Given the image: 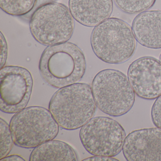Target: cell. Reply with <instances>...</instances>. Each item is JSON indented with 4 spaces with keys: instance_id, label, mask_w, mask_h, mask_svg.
Segmentation results:
<instances>
[{
    "instance_id": "cell-1",
    "label": "cell",
    "mask_w": 161,
    "mask_h": 161,
    "mask_svg": "<svg viewBox=\"0 0 161 161\" xmlns=\"http://www.w3.org/2000/svg\"><path fill=\"white\" fill-rule=\"evenodd\" d=\"M83 53L74 43L48 46L39 60V73L48 85L61 88L78 83L86 69Z\"/></svg>"
},
{
    "instance_id": "cell-2",
    "label": "cell",
    "mask_w": 161,
    "mask_h": 161,
    "mask_svg": "<svg viewBox=\"0 0 161 161\" xmlns=\"http://www.w3.org/2000/svg\"><path fill=\"white\" fill-rule=\"evenodd\" d=\"M97 106L90 86L76 83L59 88L50 101L49 110L61 128L72 130L93 118Z\"/></svg>"
},
{
    "instance_id": "cell-3",
    "label": "cell",
    "mask_w": 161,
    "mask_h": 161,
    "mask_svg": "<svg viewBox=\"0 0 161 161\" xmlns=\"http://www.w3.org/2000/svg\"><path fill=\"white\" fill-rule=\"evenodd\" d=\"M136 40L130 26L117 18H109L97 25L90 36L95 55L112 64H119L131 58L136 48Z\"/></svg>"
},
{
    "instance_id": "cell-4",
    "label": "cell",
    "mask_w": 161,
    "mask_h": 161,
    "mask_svg": "<svg viewBox=\"0 0 161 161\" xmlns=\"http://www.w3.org/2000/svg\"><path fill=\"white\" fill-rule=\"evenodd\" d=\"M91 89L97 107L110 116L124 115L132 108L135 93L128 78L117 69H103L93 79Z\"/></svg>"
},
{
    "instance_id": "cell-5",
    "label": "cell",
    "mask_w": 161,
    "mask_h": 161,
    "mask_svg": "<svg viewBox=\"0 0 161 161\" xmlns=\"http://www.w3.org/2000/svg\"><path fill=\"white\" fill-rule=\"evenodd\" d=\"M9 126L14 143L24 148H34L54 139L60 127L49 110L39 106L26 107L16 113Z\"/></svg>"
},
{
    "instance_id": "cell-6",
    "label": "cell",
    "mask_w": 161,
    "mask_h": 161,
    "mask_svg": "<svg viewBox=\"0 0 161 161\" xmlns=\"http://www.w3.org/2000/svg\"><path fill=\"white\" fill-rule=\"evenodd\" d=\"M75 27L74 18L65 5L54 2L43 5L34 11L30 21L33 38L43 46L68 42Z\"/></svg>"
},
{
    "instance_id": "cell-7",
    "label": "cell",
    "mask_w": 161,
    "mask_h": 161,
    "mask_svg": "<svg viewBox=\"0 0 161 161\" xmlns=\"http://www.w3.org/2000/svg\"><path fill=\"white\" fill-rule=\"evenodd\" d=\"M126 136L123 127L107 117L93 118L80 132L84 147L93 155L116 156L122 150Z\"/></svg>"
},
{
    "instance_id": "cell-8",
    "label": "cell",
    "mask_w": 161,
    "mask_h": 161,
    "mask_svg": "<svg viewBox=\"0 0 161 161\" xmlns=\"http://www.w3.org/2000/svg\"><path fill=\"white\" fill-rule=\"evenodd\" d=\"M33 86L32 76L27 69L18 66H6L1 69V111L16 114L26 108Z\"/></svg>"
},
{
    "instance_id": "cell-9",
    "label": "cell",
    "mask_w": 161,
    "mask_h": 161,
    "mask_svg": "<svg viewBox=\"0 0 161 161\" xmlns=\"http://www.w3.org/2000/svg\"><path fill=\"white\" fill-rule=\"evenodd\" d=\"M128 78L135 94L146 100L161 95V63L152 57L136 59L129 66Z\"/></svg>"
},
{
    "instance_id": "cell-10",
    "label": "cell",
    "mask_w": 161,
    "mask_h": 161,
    "mask_svg": "<svg viewBox=\"0 0 161 161\" xmlns=\"http://www.w3.org/2000/svg\"><path fill=\"white\" fill-rule=\"evenodd\" d=\"M122 152L128 161H161V129L133 131L126 136Z\"/></svg>"
},
{
    "instance_id": "cell-11",
    "label": "cell",
    "mask_w": 161,
    "mask_h": 161,
    "mask_svg": "<svg viewBox=\"0 0 161 161\" xmlns=\"http://www.w3.org/2000/svg\"><path fill=\"white\" fill-rule=\"evenodd\" d=\"M73 18L86 27H95L111 16L113 0H69Z\"/></svg>"
},
{
    "instance_id": "cell-12",
    "label": "cell",
    "mask_w": 161,
    "mask_h": 161,
    "mask_svg": "<svg viewBox=\"0 0 161 161\" xmlns=\"http://www.w3.org/2000/svg\"><path fill=\"white\" fill-rule=\"evenodd\" d=\"M132 30L140 45L148 48L161 49V11H146L137 15Z\"/></svg>"
},
{
    "instance_id": "cell-13",
    "label": "cell",
    "mask_w": 161,
    "mask_h": 161,
    "mask_svg": "<svg viewBox=\"0 0 161 161\" xmlns=\"http://www.w3.org/2000/svg\"><path fill=\"white\" fill-rule=\"evenodd\" d=\"M78 157L71 146L58 140H50L34 148L30 161H77Z\"/></svg>"
},
{
    "instance_id": "cell-14",
    "label": "cell",
    "mask_w": 161,
    "mask_h": 161,
    "mask_svg": "<svg viewBox=\"0 0 161 161\" xmlns=\"http://www.w3.org/2000/svg\"><path fill=\"white\" fill-rule=\"evenodd\" d=\"M36 0H0L3 11L13 16H21L33 10Z\"/></svg>"
},
{
    "instance_id": "cell-15",
    "label": "cell",
    "mask_w": 161,
    "mask_h": 161,
    "mask_svg": "<svg viewBox=\"0 0 161 161\" xmlns=\"http://www.w3.org/2000/svg\"><path fill=\"white\" fill-rule=\"evenodd\" d=\"M118 8L125 14H136L153 7L156 0H114Z\"/></svg>"
},
{
    "instance_id": "cell-16",
    "label": "cell",
    "mask_w": 161,
    "mask_h": 161,
    "mask_svg": "<svg viewBox=\"0 0 161 161\" xmlns=\"http://www.w3.org/2000/svg\"><path fill=\"white\" fill-rule=\"evenodd\" d=\"M0 160L9 155L14 144L13 136L10 126L7 122L1 118L0 119Z\"/></svg>"
},
{
    "instance_id": "cell-17",
    "label": "cell",
    "mask_w": 161,
    "mask_h": 161,
    "mask_svg": "<svg viewBox=\"0 0 161 161\" xmlns=\"http://www.w3.org/2000/svg\"><path fill=\"white\" fill-rule=\"evenodd\" d=\"M151 114L154 126L161 129V95L154 101L152 107Z\"/></svg>"
},
{
    "instance_id": "cell-18",
    "label": "cell",
    "mask_w": 161,
    "mask_h": 161,
    "mask_svg": "<svg viewBox=\"0 0 161 161\" xmlns=\"http://www.w3.org/2000/svg\"><path fill=\"white\" fill-rule=\"evenodd\" d=\"M8 46L5 37L1 32V69L4 67L7 60Z\"/></svg>"
},
{
    "instance_id": "cell-19",
    "label": "cell",
    "mask_w": 161,
    "mask_h": 161,
    "mask_svg": "<svg viewBox=\"0 0 161 161\" xmlns=\"http://www.w3.org/2000/svg\"><path fill=\"white\" fill-rule=\"evenodd\" d=\"M83 161H119L118 160L113 158V157H109V156H101V155H93V156L88 157L86 159H84Z\"/></svg>"
},
{
    "instance_id": "cell-20",
    "label": "cell",
    "mask_w": 161,
    "mask_h": 161,
    "mask_svg": "<svg viewBox=\"0 0 161 161\" xmlns=\"http://www.w3.org/2000/svg\"><path fill=\"white\" fill-rule=\"evenodd\" d=\"M2 161H25V159L21 156L17 154H12V155H7L6 157L1 159Z\"/></svg>"
},
{
    "instance_id": "cell-21",
    "label": "cell",
    "mask_w": 161,
    "mask_h": 161,
    "mask_svg": "<svg viewBox=\"0 0 161 161\" xmlns=\"http://www.w3.org/2000/svg\"><path fill=\"white\" fill-rule=\"evenodd\" d=\"M56 1L57 0H36L35 6L33 10H34L35 11L37 8L43 6V5L56 2Z\"/></svg>"
},
{
    "instance_id": "cell-22",
    "label": "cell",
    "mask_w": 161,
    "mask_h": 161,
    "mask_svg": "<svg viewBox=\"0 0 161 161\" xmlns=\"http://www.w3.org/2000/svg\"><path fill=\"white\" fill-rule=\"evenodd\" d=\"M160 62H161V55H160Z\"/></svg>"
}]
</instances>
